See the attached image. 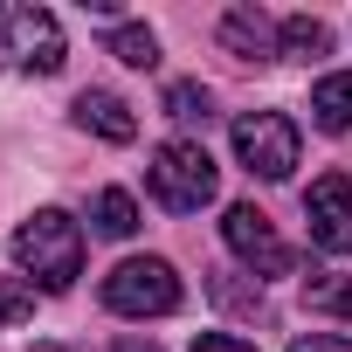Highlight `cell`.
Segmentation results:
<instances>
[{"mask_svg":"<svg viewBox=\"0 0 352 352\" xmlns=\"http://www.w3.org/2000/svg\"><path fill=\"white\" fill-rule=\"evenodd\" d=\"M194 352H256L249 338H235V331H201L194 338Z\"/></svg>","mask_w":352,"mask_h":352,"instance_id":"d6986e66","label":"cell"},{"mask_svg":"<svg viewBox=\"0 0 352 352\" xmlns=\"http://www.w3.org/2000/svg\"><path fill=\"white\" fill-rule=\"evenodd\" d=\"M76 124L97 131V138H111V145H131V138H138V118H131L124 97H111V90H83V97H76Z\"/></svg>","mask_w":352,"mask_h":352,"instance_id":"9c48e42d","label":"cell"},{"mask_svg":"<svg viewBox=\"0 0 352 352\" xmlns=\"http://www.w3.org/2000/svg\"><path fill=\"white\" fill-rule=\"evenodd\" d=\"M283 56H290V63H318V56H331V28L311 21V14H290V21H283Z\"/></svg>","mask_w":352,"mask_h":352,"instance_id":"7c38bea8","label":"cell"},{"mask_svg":"<svg viewBox=\"0 0 352 352\" xmlns=\"http://www.w3.org/2000/svg\"><path fill=\"white\" fill-rule=\"evenodd\" d=\"M111 56L131 63V69H152V63H159V42H152L145 21H118V28H111Z\"/></svg>","mask_w":352,"mask_h":352,"instance_id":"4fadbf2b","label":"cell"},{"mask_svg":"<svg viewBox=\"0 0 352 352\" xmlns=\"http://www.w3.org/2000/svg\"><path fill=\"white\" fill-rule=\"evenodd\" d=\"M304 304H311V311H338V318H352V283L311 270V276H304Z\"/></svg>","mask_w":352,"mask_h":352,"instance_id":"5bb4252c","label":"cell"},{"mask_svg":"<svg viewBox=\"0 0 352 352\" xmlns=\"http://www.w3.org/2000/svg\"><path fill=\"white\" fill-rule=\"evenodd\" d=\"M208 90L201 83H166V118H180V124H208Z\"/></svg>","mask_w":352,"mask_h":352,"instance_id":"2e32d148","label":"cell"},{"mask_svg":"<svg viewBox=\"0 0 352 352\" xmlns=\"http://www.w3.org/2000/svg\"><path fill=\"white\" fill-rule=\"evenodd\" d=\"M111 352H159V345H152V338H118Z\"/></svg>","mask_w":352,"mask_h":352,"instance_id":"ffe728a7","label":"cell"},{"mask_svg":"<svg viewBox=\"0 0 352 352\" xmlns=\"http://www.w3.org/2000/svg\"><path fill=\"white\" fill-rule=\"evenodd\" d=\"M14 263L28 270L35 290H69L83 276V228L63 214V208H35L21 228H14Z\"/></svg>","mask_w":352,"mask_h":352,"instance_id":"6da1fadb","label":"cell"},{"mask_svg":"<svg viewBox=\"0 0 352 352\" xmlns=\"http://www.w3.org/2000/svg\"><path fill=\"white\" fill-rule=\"evenodd\" d=\"M0 69L56 76L63 69V21L28 0H0Z\"/></svg>","mask_w":352,"mask_h":352,"instance_id":"3957f363","label":"cell"},{"mask_svg":"<svg viewBox=\"0 0 352 352\" xmlns=\"http://www.w3.org/2000/svg\"><path fill=\"white\" fill-rule=\"evenodd\" d=\"M21 318H35V283L28 276H0V331H14Z\"/></svg>","mask_w":352,"mask_h":352,"instance_id":"9a60e30c","label":"cell"},{"mask_svg":"<svg viewBox=\"0 0 352 352\" xmlns=\"http://www.w3.org/2000/svg\"><path fill=\"white\" fill-rule=\"evenodd\" d=\"M311 118L324 131H352V69H338V76H324L311 90Z\"/></svg>","mask_w":352,"mask_h":352,"instance_id":"30bf717a","label":"cell"},{"mask_svg":"<svg viewBox=\"0 0 352 352\" xmlns=\"http://www.w3.org/2000/svg\"><path fill=\"white\" fill-rule=\"evenodd\" d=\"M145 180H152V201H159V208H173V214H201V208L214 201V187H221V173H214L208 145H194V138H166V145L152 152V166H145Z\"/></svg>","mask_w":352,"mask_h":352,"instance_id":"7a4b0ae2","label":"cell"},{"mask_svg":"<svg viewBox=\"0 0 352 352\" xmlns=\"http://www.w3.org/2000/svg\"><path fill=\"white\" fill-rule=\"evenodd\" d=\"M290 352H352V338H338V331H304V338H290Z\"/></svg>","mask_w":352,"mask_h":352,"instance_id":"ac0fdd59","label":"cell"},{"mask_svg":"<svg viewBox=\"0 0 352 352\" xmlns=\"http://www.w3.org/2000/svg\"><path fill=\"white\" fill-rule=\"evenodd\" d=\"M208 290H214V297H221V304H235V311H249V318H270V304H263V290H235V283H228V276H214V283H208Z\"/></svg>","mask_w":352,"mask_h":352,"instance_id":"e0dca14e","label":"cell"},{"mask_svg":"<svg viewBox=\"0 0 352 352\" xmlns=\"http://www.w3.org/2000/svg\"><path fill=\"white\" fill-rule=\"evenodd\" d=\"M221 49L242 56V63H276V56H283V28H276L263 8H228V14H221Z\"/></svg>","mask_w":352,"mask_h":352,"instance_id":"ba28073f","label":"cell"},{"mask_svg":"<svg viewBox=\"0 0 352 352\" xmlns=\"http://www.w3.org/2000/svg\"><path fill=\"white\" fill-rule=\"evenodd\" d=\"M304 221H311V242L324 256H352V180L345 173H324L304 194Z\"/></svg>","mask_w":352,"mask_h":352,"instance_id":"52a82bcc","label":"cell"},{"mask_svg":"<svg viewBox=\"0 0 352 352\" xmlns=\"http://www.w3.org/2000/svg\"><path fill=\"white\" fill-rule=\"evenodd\" d=\"M235 159L256 173V180H290V166H297V124L283 111L235 118Z\"/></svg>","mask_w":352,"mask_h":352,"instance_id":"5b68a950","label":"cell"},{"mask_svg":"<svg viewBox=\"0 0 352 352\" xmlns=\"http://www.w3.org/2000/svg\"><path fill=\"white\" fill-rule=\"evenodd\" d=\"M104 304L118 318H166V311H180V276L159 256H124L104 276Z\"/></svg>","mask_w":352,"mask_h":352,"instance_id":"277c9868","label":"cell"},{"mask_svg":"<svg viewBox=\"0 0 352 352\" xmlns=\"http://www.w3.org/2000/svg\"><path fill=\"white\" fill-rule=\"evenodd\" d=\"M221 235H228V249L256 270V276H290L297 270V256H290V242L270 228V214L256 208V201H235L228 214H221Z\"/></svg>","mask_w":352,"mask_h":352,"instance_id":"8992f818","label":"cell"},{"mask_svg":"<svg viewBox=\"0 0 352 352\" xmlns=\"http://www.w3.org/2000/svg\"><path fill=\"white\" fill-rule=\"evenodd\" d=\"M90 221H97V235L124 242V235H138V201H131L124 187H104V194L90 201Z\"/></svg>","mask_w":352,"mask_h":352,"instance_id":"8fae6325","label":"cell"}]
</instances>
